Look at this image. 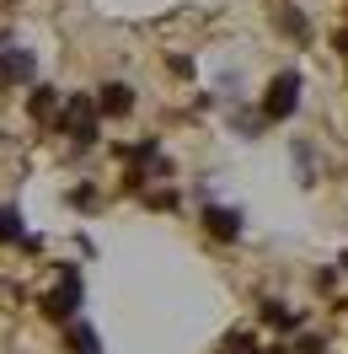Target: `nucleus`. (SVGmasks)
I'll return each mask as SVG.
<instances>
[{"mask_svg":"<svg viewBox=\"0 0 348 354\" xmlns=\"http://www.w3.org/2000/svg\"><path fill=\"white\" fill-rule=\"evenodd\" d=\"M32 75H38V59H32L27 48L0 44V86H22V81H32Z\"/></svg>","mask_w":348,"mask_h":354,"instance_id":"20e7f679","label":"nucleus"},{"mask_svg":"<svg viewBox=\"0 0 348 354\" xmlns=\"http://www.w3.org/2000/svg\"><path fill=\"white\" fill-rule=\"evenodd\" d=\"M343 306H348V301H343Z\"/></svg>","mask_w":348,"mask_h":354,"instance_id":"f3484780","label":"nucleus"},{"mask_svg":"<svg viewBox=\"0 0 348 354\" xmlns=\"http://www.w3.org/2000/svg\"><path fill=\"white\" fill-rule=\"evenodd\" d=\"M75 311H81V274H75V268H65V279H59V285L44 295V317H54V322H70Z\"/></svg>","mask_w":348,"mask_h":354,"instance_id":"7ed1b4c3","label":"nucleus"},{"mask_svg":"<svg viewBox=\"0 0 348 354\" xmlns=\"http://www.w3.org/2000/svg\"><path fill=\"white\" fill-rule=\"evenodd\" d=\"M295 167H300V177H305V183H311V145H305V140H300V145H295Z\"/></svg>","mask_w":348,"mask_h":354,"instance_id":"ddd939ff","label":"nucleus"},{"mask_svg":"<svg viewBox=\"0 0 348 354\" xmlns=\"http://www.w3.org/2000/svg\"><path fill=\"white\" fill-rule=\"evenodd\" d=\"M295 108H300V70H279V75L268 81V91H262V118L284 124Z\"/></svg>","mask_w":348,"mask_h":354,"instance_id":"f03ea898","label":"nucleus"},{"mask_svg":"<svg viewBox=\"0 0 348 354\" xmlns=\"http://www.w3.org/2000/svg\"><path fill=\"white\" fill-rule=\"evenodd\" d=\"M241 209H225V204H209V209H204V231H209V236H220V242H236L241 236Z\"/></svg>","mask_w":348,"mask_h":354,"instance_id":"423d86ee","label":"nucleus"},{"mask_svg":"<svg viewBox=\"0 0 348 354\" xmlns=\"http://www.w3.org/2000/svg\"><path fill=\"white\" fill-rule=\"evenodd\" d=\"M59 108H65V97L54 86H32V97H27V113L38 118V124H48V118H59Z\"/></svg>","mask_w":348,"mask_h":354,"instance_id":"0eeeda50","label":"nucleus"},{"mask_svg":"<svg viewBox=\"0 0 348 354\" xmlns=\"http://www.w3.org/2000/svg\"><path fill=\"white\" fill-rule=\"evenodd\" d=\"M273 354H284V349H273Z\"/></svg>","mask_w":348,"mask_h":354,"instance_id":"dca6fc26","label":"nucleus"},{"mask_svg":"<svg viewBox=\"0 0 348 354\" xmlns=\"http://www.w3.org/2000/svg\"><path fill=\"white\" fill-rule=\"evenodd\" d=\"M54 124H59V134H70L75 145H91L97 129H102V108H97V97H81V91H75V97H65V108H59Z\"/></svg>","mask_w":348,"mask_h":354,"instance_id":"f257e3e1","label":"nucleus"},{"mask_svg":"<svg viewBox=\"0 0 348 354\" xmlns=\"http://www.w3.org/2000/svg\"><path fill=\"white\" fill-rule=\"evenodd\" d=\"M22 236H27L22 215H17L11 204H0V247H6V242H22Z\"/></svg>","mask_w":348,"mask_h":354,"instance_id":"9d476101","label":"nucleus"},{"mask_svg":"<svg viewBox=\"0 0 348 354\" xmlns=\"http://www.w3.org/2000/svg\"><path fill=\"white\" fill-rule=\"evenodd\" d=\"M65 349H70V354H102L97 328H86V322H70V328H65Z\"/></svg>","mask_w":348,"mask_h":354,"instance_id":"6e6552de","label":"nucleus"},{"mask_svg":"<svg viewBox=\"0 0 348 354\" xmlns=\"http://www.w3.org/2000/svg\"><path fill=\"white\" fill-rule=\"evenodd\" d=\"M295 349H300V354H327V338H300Z\"/></svg>","mask_w":348,"mask_h":354,"instance_id":"4468645a","label":"nucleus"},{"mask_svg":"<svg viewBox=\"0 0 348 354\" xmlns=\"http://www.w3.org/2000/svg\"><path fill=\"white\" fill-rule=\"evenodd\" d=\"M70 199L81 204V209H91V204H97V188H75V194H70Z\"/></svg>","mask_w":348,"mask_h":354,"instance_id":"2eb2a0df","label":"nucleus"},{"mask_svg":"<svg viewBox=\"0 0 348 354\" xmlns=\"http://www.w3.org/2000/svg\"><path fill=\"white\" fill-rule=\"evenodd\" d=\"M262 322H268V328H300V311H289L284 306V301H262Z\"/></svg>","mask_w":348,"mask_h":354,"instance_id":"1a4fd4ad","label":"nucleus"},{"mask_svg":"<svg viewBox=\"0 0 348 354\" xmlns=\"http://www.w3.org/2000/svg\"><path fill=\"white\" fill-rule=\"evenodd\" d=\"M279 27H284V32H289V38H305V17H300V11H295V6H289V0H284V6H279Z\"/></svg>","mask_w":348,"mask_h":354,"instance_id":"9b49d317","label":"nucleus"},{"mask_svg":"<svg viewBox=\"0 0 348 354\" xmlns=\"http://www.w3.org/2000/svg\"><path fill=\"white\" fill-rule=\"evenodd\" d=\"M220 354H258V338H252V333H231Z\"/></svg>","mask_w":348,"mask_h":354,"instance_id":"f8f14e48","label":"nucleus"},{"mask_svg":"<svg viewBox=\"0 0 348 354\" xmlns=\"http://www.w3.org/2000/svg\"><path fill=\"white\" fill-rule=\"evenodd\" d=\"M97 108H102V118H129V113H134V86H129V81L97 86Z\"/></svg>","mask_w":348,"mask_h":354,"instance_id":"39448f33","label":"nucleus"}]
</instances>
